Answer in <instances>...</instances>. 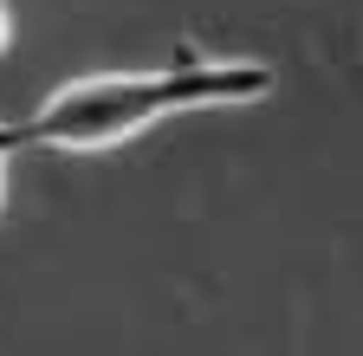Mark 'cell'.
Returning <instances> with one entry per match:
<instances>
[{
    "instance_id": "cell-1",
    "label": "cell",
    "mask_w": 363,
    "mask_h": 356,
    "mask_svg": "<svg viewBox=\"0 0 363 356\" xmlns=\"http://www.w3.org/2000/svg\"><path fill=\"white\" fill-rule=\"evenodd\" d=\"M279 71L266 59H227V52H175L169 65L150 71H91L72 78L45 98L33 117H7V143L26 149H52V156H91V149H117L136 130H150L182 110H227V104H253L266 98Z\"/></svg>"
},
{
    "instance_id": "cell-2",
    "label": "cell",
    "mask_w": 363,
    "mask_h": 356,
    "mask_svg": "<svg viewBox=\"0 0 363 356\" xmlns=\"http://www.w3.org/2000/svg\"><path fill=\"white\" fill-rule=\"evenodd\" d=\"M13 143H7V117H0V201H7V175H13Z\"/></svg>"
},
{
    "instance_id": "cell-3",
    "label": "cell",
    "mask_w": 363,
    "mask_h": 356,
    "mask_svg": "<svg viewBox=\"0 0 363 356\" xmlns=\"http://www.w3.org/2000/svg\"><path fill=\"white\" fill-rule=\"evenodd\" d=\"M7 46H13V7L0 0V52H7Z\"/></svg>"
}]
</instances>
